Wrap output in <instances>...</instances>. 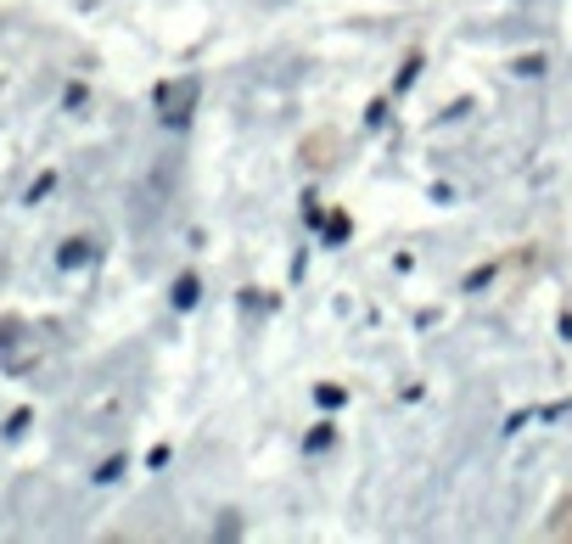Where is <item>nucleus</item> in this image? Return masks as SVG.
<instances>
[{
  "label": "nucleus",
  "instance_id": "obj_2",
  "mask_svg": "<svg viewBox=\"0 0 572 544\" xmlns=\"http://www.w3.org/2000/svg\"><path fill=\"white\" fill-rule=\"evenodd\" d=\"M197 275H180V281H174V309H191V303H197Z\"/></svg>",
  "mask_w": 572,
  "mask_h": 544
},
{
  "label": "nucleus",
  "instance_id": "obj_3",
  "mask_svg": "<svg viewBox=\"0 0 572 544\" xmlns=\"http://www.w3.org/2000/svg\"><path fill=\"white\" fill-rule=\"evenodd\" d=\"M85 258H90V242H68V247L57 253V264H62V270H79Z\"/></svg>",
  "mask_w": 572,
  "mask_h": 544
},
{
  "label": "nucleus",
  "instance_id": "obj_6",
  "mask_svg": "<svg viewBox=\"0 0 572 544\" xmlns=\"http://www.w3.org/2000/svg\"><path fill=\"white\" fill-rule=\"evenodd\" d=\"M343 236H348V219L337 214V219H331V225H326V242H343Z\"/></svg>",
  "mask_w": 572,
  "mask_h": 544
},
{
  "label": "nucleus",
  "instance_id": "obj_4",
  "mask_svg": "<svg viewBox=\"0 0 572 544\" xmlns=\"http://www.w3.org/2000/svg\"><path fill=\"white\" fill-rule=\"evenodd\" d=\"M315 399H320V410H337V404H343L348 393H343L337 382H326V387H315Z\"/></svg>",
  "mask_w": 572,
  "mask_h": 544
},
{
  "label": "nucleus",
  "instance_id": "obj_5",
  "mask_svg": "<svg viewBox=\"0 0 572 544\" xmlns=\"http://www.w3.org/2000/svg\"><path fill=\"white\" fill-rule=\"evenodd\" d=\"M124 466H129V460H124V455H113V460H107V466L96 472V483H113V477H124Z\"/></svg>",
  "mask_w": 572,
  "mask_h": 544
},
{
  "label": "nucleus",
  "instance_id": "obj_1",
  "mask_svg": "<svg viewBox=\"0 0 572 544\" xmlns=\"http://www.w3.org/2000/svg\"><path fill=\"white\" fill-rule=\"evenodd\" d=\"M197 79H180V85H163L158 90V101H163V124H174V129H180V124H186V118H191V107H197Z\"/></svg>",
  "mask_w": 572,
  "mask_h": 544
}]
</instances>
